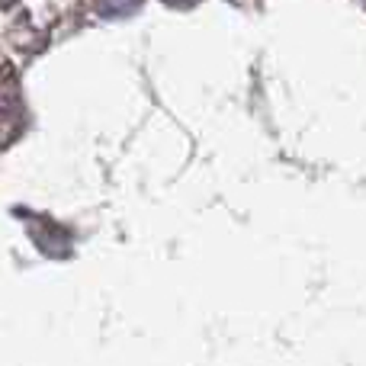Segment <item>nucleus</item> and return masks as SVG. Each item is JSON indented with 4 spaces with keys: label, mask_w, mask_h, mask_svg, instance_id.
Here are the masks:
<instances>
[]
</instances>
